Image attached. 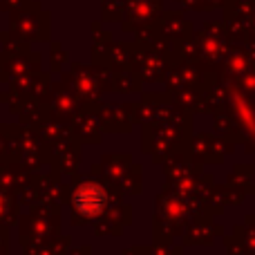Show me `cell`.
Wrapping results in <instances>:
<instances>
[{"label": "cell", "mask_w": 255, "mask_h": 255, "mask_svg": "<svg viewBox=\"0 0 255 255\" xmlns=\"http://www.w3.org/2000/svg\"><path fill=\"white\" fill-rule=\"evenodd\" d=\"M103 204H106V195L99 186H83L76 195V206L85 215H97L103 208Z\"/></svg>", "instance_id": "6da1fadb"}]
</instances>
